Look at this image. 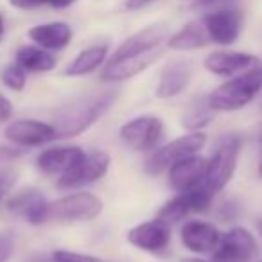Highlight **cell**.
Segmentation results:
<instances>
[{
	"mask_svg": "<svg viewBox=\"0 0 262 262\" xmlns=\"http://www.w3.org/2000/svg\"><path fill=\"white\" fill-rule=\"evenodd\" d=\"M52 262H104L97 257L92 255H83V253H74V251L67 250H56L52 253Z\"/></svg>",
	"mask_w": 262,
	"mask_h": 262,
	"instance_id": "obj_27",
	"label": "cell"
},
{
	"mask_svg": "<svg viewBox=\"0 0 262 262\" xmlns=\"http://www.w3.org/2000/svg\"><path fill=\"white\" fill-rule=\"evenodd\" d=\"M15 239L11 233H0V262H8L13 255Z\"/></svg>",
	"mask_w": 262,
	"mask_h": 262,
	"instance_id": "obj_29",
	"label": "cell"
},
{
	"mask_svg": "<svg viewBox=\"0 0 262 262\" xmlns=\"http://www.w3.org/2000/svg\"><path fill=\"white\" fill-rule=\"evenodd\" d=\"M212 2H215V0H192L194 6H208V4H212Z\"/></svg>",
	"mask_w": 262,
	"mask_h": 262,
	"instance_id": "obj_33",
	"label": "cell"
},
{
	"mask_svg": "<svg viewBox=\"0 0 262 262\" xmlns=\"http://www.w3.org/2000/svg\"><path fill=\"white\" fill-rule=\"evenodd\" d=\"M16 180V172L9 171V169H0V201L4 200L6 194L13 189Z\"/></svg>",
	"mask_w": 262,
	"mask_h": 262,
	"instance_id": "obj_28",
	"label": "cell"
},
{
	"mask_svg": "<svg viewBox=\"0 0 262 262\" xmlns=\"http://www.w3.org/2000/svg\"><path fill=\"white\" fill-rule=\"evenodd\" d=\"M4 135L9 142L20 147L43 146V144L58 139L54 124H47L34 119L13 120L6 126Z\"/></svg>",
	"mask_w": 262,
	"mask_h": 262,
	"instance_id": "obj_10",
	"label": "cell"
},
{
	"mask_svg": "<svg viewBox=\"0 0 262 262\" xmlns=\"http://www.w3.org/2000/svg\"><path fill=\"white\" fill-rule=\"evenodd\" d=\"M210 41L217 45H232L243 29V13L237 9H223L203 18Z\"/></svg>",
	"mask_w": 262,
	"mask_h": 262,
	"instance_id": "obj_12",
	"label": "cell"
},
{
	"mask_svg": "<svg viewBox=\"0 0 262 262\" xmlns=\"http://www.w3.org/2000/svg\"><path fill=\"white\" fill-rule=\"evenodd\" d=\"M2 36H4V18L0 16V41H2Z\"/></svg>",
	"mask_w": 262,
	"mask_h": 262,
	"instance_id": "obj_34",
	"label": "cell"
},
{
	"mask_svg": "<svg viewBox=\"0 0 262 262\" xmlns=\"http://www.w3.org/2000/svg\"><path fill=\"white\" fill-rule=\"evenodd\" d=\"M74 2L76 0H9V4L18 9H34L40 8V6H52L56 9H63L69 8Z\"/></svg>",
	"mask_w": 262,
	"mask_h": 262,
	"instance_id": "obj_26",
	"label": "cell"
},
{
	"mask_svg": "<svg viewBox=\"0 0 262 262\" xmlns=\"http://www.w3.org/2000/svg\"><path fill=\"white\" fill-rule=\"evenodd\" d=\"M190 77H192V63L189 59H174L164 67L155 94L160 99L176 97L189 86Z\"/></svg>",
	"mask_w": 262,
	"mask_h": 262,
	"instance_id": "obj_15",
	"label": "cell"
},
{
	"mask_svg": "<svg viewBox=\"0 0 262 262\" xmlns=\"http://www.w3.org/2000/svg\"><path fill=\"white\" fill-rule=\"evenodd\" d=\"M258 172H260V176H262V162H260V169H258Z\"/></svg>",
	"mask_w": 262,
	"mask_h": 262,
	"instance_id": "obj_37",
	"label": "cell"
},
{
	"mask_svg": "<svg viewBox=\"0 0 262 262\" xmlns=\"http://www.w3.org/2000/svg\"><path fill=\"white\" fill-rule=\"evenodd\" d=\"M258 253V244L250 230L233 226L221 235L217 248L214 250L215 262H250Z\"/></svg>",
	"mask_w": 262,
	"mask_h": 262,
	"instance_id": "obj_8",
	"label": "cell"
},
{
	"mask_svg": "<svg viewBox=\"0 0 262 262\" xmlns=\"http://www.w3.org/2000/svg\"><path fill=\"white\" fill-rule=\"evenodd\" d=\"M29 38L43 49L59 51V49H65L70 43V40H72V29L65 22L43 24V26L33 27L29 31Z\"/></svg>",
	"mask_w": 262,
	"mask_h": 262,
	"instance_id": "obj_19",
	"label": "cell"
},
{
	"mask_svg": "<svg viewBox=\"0 0 262 262\" xmlns=\"http://www.w3.org/2000/svg\"><path fill=\"white\" fill-rule=\"evenodd\" d=\"M2 83L9 88V90H15L20 92L26 88L27 83V76H26V70L15 63V65H8L4 70H2Z\"/></svg>",
	"mask_w": 262,
	"mask_h": 262,
	"instance_id": "obj_25",
	"label": "cell"
},
{
	"mask_svg": "<svg viewBox=\"0 0 262 262\" xmlns=\"http://www.w3.org/2000/svg\"><path fill=\"white\" fill-rule=\"evenodd\" d=\"M102 212V201L90 192H76L49 203V219L92 221Z\"/></svg>",
	"mask_w": 262,
	"mask_h": 262,
	"instance_id": "obj_6",
	"label": "cell"
},
{
	"mask_svg": "<svg viewBox=\"0 0 262 262\" xmlns=\"http://www.w3.org/2000/svg\"><path fill=\"white\" fill-rule=\"evenodd\" d=\"M13 115V104L8 97L0 94V122H4V120H9Z\"/></svg>",
	"mask_w": 262,
	"mask_h": 262,
	"instance_id": "obj_30",
	"label": "cell"
},
{
	"mask_svg": "<svg viewBox=\"0 0 262 262\" xmlns=\"http://www.w3.org/2000/svg\"><path fill=\"white\" fill-rule=\"evenodd\" d=\"M205 144H207V137L201 131H190L189 135L180 137V139L172 140V142L153 151L147 157L144 169H146L147 174L157 176L160 172L171 169L180 160H185V158L192 157V155H198L200 149H203Z\"/></svg>",
	"mask_w": 262,
	"mask_h": 262,
	"instance_id": "obj_4",
	"label": "cell"
},
{
	"mask_svg": "<svg viewBox=\"0 0 262 262\" xmlns=\"http://www.w3.org/2000/svg\"><path fill=\"white\" fill-rule=\"evenodd\" d=\"M241 146H243V139L239 135H226L217 142L214 155L208 160L207 180H205V183L214 192L223 190L233 178Z\"/></svg>",
	"mask_w": 262,
	"mask_h": 262,
	"instance_id": "obj_5",
	"label": "cell"
},
{
	"mask_svg": "<svg viewBox=\"0 0 262 262\" xmlns=\"http://www.w3.org/2000/svg\"><path fill=\"white\" fill-rule=\"evenodd\" d=\"M257 228H258V233H260V235H262V219L257 223Z\"/></svg>",
	"mask_w": 262,
	"mask_h": 262,
	"instance_id": "obj_36",
	"label": "cell"
},
{
	"mask_svg": "<svg viewBox=\"0 0 262 262\" xmlns=\"http://www.w3.org/2000/svg\"><path fill=\"white\" fill-rule=\"evenodd\" d=\"M117 101L115 92H104V94L88 95L72 101L70 104L63 106L56 115V135L58 139H69V137L81 135L92 124H95Z\"/></svg>",
	"mask_w": 262,
	"mask_h": 262,
	"instance_id": "obj_2",
	"label": "cell"
},
{
	"mask_svg": "<svg viewBox=\"0 0 262 262\" xmlns=\"http://www.w3.org/2000/svg\"><path fill=\"white\" fill-rule=\"evenodd\" d=\"M258 59L246 52H232V51H219L212 52L205 59V69L215 76H233L243 70L253 67Z\"/></svg>",
	"mask_w": 262,
	"mask_h": 262,
	"instance_id": "obj_18",
	"label": "cell"
},
{
	"mask_svg": "<svg viewBox=\"0 0 262 262\" xmlns=\"http://www.w3.org/2000/svg\"><path fill=\"white\" fill-rule=\"evenodd\" d=\"M127 243L144 251H162L171 243V225L162 219L146 221L127 232Z\"/></svg>",
	"mask_w": 262,
	"mask_h": 262,
	"instance_id": "obj_11",
	"label": "cell"
},
{
	"mask_svg": "<svg viewBox=\"0 0 262 262\" xmlns=\"http://www.w3.org/2000/svg\"><path fill=\"white\" fill-rule=\"evenodd\" d=\"M182 262H207V260H203V258H183Z\"/></svg>",
	"mask_w": 262,
	"mask_h": 262,
	"instance_id": "obj_35",
	"label": "cell"
},
{
	"mask_svg": "<svg viewBox=\"0 0 262 262\" xmlns=\"http://www.w3.org/2000/svg\"><path fill=\"white\" fill-rule=\"evenodd\" d=\"M167 36V29L162 24L149 26L129 36L110 58L101 79L106 83L124 81L144 72L160 54V47Z\"/></svg>",
	"mask_w": 262,
	"mask_h": 262,
	"instance_id": "obj_1",
	"label": "cell"
},
{
	"mask_svg": "<svg viewBox=\"0 0 262 262\" xmlns=\"http://www.w3.org/2000/svg\"><path fill=\"white\" fill-rule=\"evenodd\" d=\"M84 151L77 146H58L45 149L38 155L36 165L45 174H58L61 176L65 171H69L77 160L84 157Z\"/></svg>",
	"mask_w": 262,
	"mask_h": 262,
	"instance_id": "obj_17",
	"label": "cell"
},
{
	"mask_svg": "<svg viewBox=\"0 0 262 262\" xmlns=\"http://www.w3.org/2000/svg\"><path fill=\"white\" fill-rule=\"evenodd\" d=\"M8 210L34 226L49 221V201L38 189H24L16 192L8 201Z\"/></svg>",
	"mask_w": 262,
	"mask_h": 262,
	"instance_id": "obj_13",
	"label": "cell"
},
{
	"mask_svg": "<svg viewBox=\"0 0 262 262\" xmlns=\"http://www.w3.org/2000/svg\"><path fill=\"white\" fill-rule=\"evenodd\" d=\"M110 157L104 151H94L84 155L81 160H77L69 171H65L58 178L59 189H74V187L86 185V183L97 182L99 178L108 172Z\"/></svg>",
	"mask_w": 262,
	"mask_h": 262,
	"instance_id": "obj_9",
	"label": "cell"
},
{
	"mask_svg": "<svg viewBox=\"0 0 262 262\" xmlns=\"http://www.w3.org/2000/svg\"><path fill=\"white\" fill-rule=\"evenodd\" d=\"M214 113H215V110L212 108L210 102H208V95L207 97H198L190 102L187 112L183 113L182 124H183V127H187V129H190V131H200L201 127L210 124Z\"/></svg>",
	"mask_w": 262,
	"mask_h": 262,
	"instance_id": "obj_23",
	"label": "cell"
},
{
	"mask_svg": "<svg viewBox=\"0 0 262 262\" xmlns=\"http://www.w3.org/2000/svg\"><path fill=\"white\" fill-rule=\"evenodd\" d=\"M190 212L192 210H190V205H189V201H187V196L182 192L180 196H176V198H172L171 201H167V203L158 210V219L172 225V223H176V221H182V219L185 217L187 214H190Z\"/></svg>",
	"mask_w": 262,
	"mask_h": 262,
	"instance_id": "obj_24",
	"label": "cell"
},
{
	"mask_svg": "<svg viewBox=\"0 0 262 262\" xmlns=\"http://www.w3.org/2000/svg\"><path fill=\"white\" fill-rule=\"evenodd\" d=\"M16 63L26 72H49L56 67L54 56L33 45H24L16 51Z\"/></svg>",
	"mask_w": 262,
	"mask_h": 262,
	"instance_id": "obj_22",
	"label": "cell"
},
{
	"mask_svg": "<svg viewBox=\"0 0 262 262\" xmlns=\"http://www.w3.org/2000/svg\"><path fill=\"white\" fill-rule=\"evenodd\" d=\"M119 135L124 146L135 151H149L155 149L164 139V122L153 115L137 117L120 127Z\"/></svg>",
	"mask_w": 262,
	"mask_h": 262,
	"instance_id": "obj_7",
	"label": "cell"
},
{
	"mask_svg": "<svg viewBox=\"0 0 262 262\" xmlns=\"http://www.w3.org/2000/svg\"><path fill=\"white\" fill-rule=\"evenodd\" d=\"M22 151L20 149H11V147H0V164H4V162H9L13 158L20 157Z\"/></svg>",
	"mask_w": 262,
	"mask_h": 262,
	"instance_id": "obj_31",
	"label": "cell"
},
{
	"mask_svg": "<svg viewBox=\"0 0 262 262\" xmlns=\"http://www.w3.org/2000/svg\"><path fill=\"white\" fill-rule=\"evenodd\" d=\"M208 171V160L203 157H192L180 160L169 169V185L178 192H187L194 187L201 185L207 180Z\"/></svg>",
	"mask_w": 262,
	"mask_h": 262,
	"instance_id": "obj_14",
	"label": "cell"
},
{
	"mask_svg": "<svg viewBox=\"0 0 262 262\" xmlns=\"http://www.w3.org/2000/svg\"><path fill=\"white\" fill-rule=\"evenodd\" d=\"M221 233L212 223L187 221L182 226V243L187 250L194 253H208L217 248Z\"/></svg>",
	"mask_w": 262,
	"mask_h": 262,
	"instance_id": "obj_16",
	"label": "cell"
},
{
	"mask_svg": "<svg viewBox=\"0 0 262 262\" xmlns=\"http://www.w3.org/2000/svg\"><path fill=\"white\" fill-rule=\"evenodd\" d=\"M153 0H126V8L131 9V11H135V9H142L144 6L151 4Z\"/></svg>",
	"mask_w": 262,
	"mask_h": 262,
	"instance_id": "obj_32",
	"label": "cell"
},
{
	"mask_svg": "<svg viewBox=\"0 0 262 262\" xmlns=\"http://www.w3.org/2000/svg\"><path fill=\"white\" fill-rule=\"evenodd\" d=\"M210 43V38L205 29L203 20L201 22H190L185 27L169 38L167 45L172 51H196Z\"/></svg>",
	"mask_w": 262,
	"mask_h": 262,
	"instance_id": "obj_20",
	"label": "cell"
},
{
	"mask_svg": "<svg viewBox=\"0 0 262 262\" xmlns=\"http://www.w3.org/2000/svg\"><path fill=\"white\" fill-rule=\"evenodd\" d=\"M106 56H108V45H94V47L84 49L83 52L76 56L72 63L65 69V76L70 77H79L92 74L94 70H97L99 67L104 63Z\"/></svg>",
	"mask_w": 262,
	"mask_h": 262,
	"instance_id": "obj_21",
	"label": "cell"
},
{
	"mask_svg": "<svg viewBox=\"0 0 262 262\" xmlns=\"http://www.w3.org/2000/svg\"><path fill=\"white\" fill-rule=\"evenodd\" d=\"M262 90V61L244 70L241 76L219 84L210 95L208 102L215 112H237L250 104Z\"/></svg>",
	"mask_w": 262,
	"mask_h": 262,
	"instance_id": "obj_3",
	"label": "cell"
}]
</instances>
